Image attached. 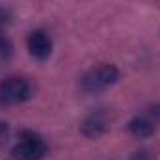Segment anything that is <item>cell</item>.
Masks as SVG:
<instances>
[{"instance_id": "6da1fadb", "label": "cell", "mask_w": 160, "mask_h": 160, "mask_svg": "<svg viewBox=\"0 0 160 160\" xmlns=\"http://www.w3.org/2000/svg\"><path fill=\"white\" fill-rule=\"evenodd\" d=\"M118 80H119V69L116 65L101 63L84 73V77L80 78V88L84 93H99L112 88Z\"/></svg>"}, {"instance_id": "7a4b0ae2", "label": "cell", "mask_w": 160, "mask_h": 160, "mask_svg": "<svg viewBox=\"0 0 160 160\" xmlns=\"http://www.w3.org/2000/svg\"><path fill=\"white\" fill-rule=\"evenodd\" d=\"M32 97V84L22 77H6L0 80V106L26 102Z\"/></svg>"}, {"instance_id": "3957f363", "label": "cell", "mask_w": 160, "mask_h": 160, "mask_svg": "<svg viewBox=\"0 0 160 160\" xmlns=\"http://www.w3.org/2000/svg\"><path fill=\"white\" fill-rule=\"evenodd\" d=\"M48 147L45 140L34 130H22L17 145L13 147V157L17 160H41L47 157Z\"/></svg>"}, {"instance_id": "277c9868", "label": "cell", "mask_w": 160, "mask_h": 160, "mask_svg": "<svg viewBox=\"0 0 160 160\" xmlns=\"http://www.w3.org/2000/svg\"><path fill=\"white\" fill-rule=\"evenodd\" d=\"M26 48L36 60H47L52 54V39L45 30H34L26 38Z\"/></svg>"}, {"instance_id": "5b68a950", "label": "cell", "mask_w": 160, "mask_h": 160, "mask_svg": "<svg viewBox=\"0 0 160 160\" xmlns=\"http://www.w3.org/2000/svg\"><path fill=\"white\" fill-rule=\"evenodd\" d=\"M108 123H110V118L104 110H95L91 112L89 116H86V119L82 121V134L88 136V138H99L106 132L108 128Z\"/></svg>"}, {"instance_id": "8992f818", "label": "cell", "mask_w": 160, "mask_h": 160, "mask_svg": "<svg viewBox=\"0 0 160 160\" xmlns=\"http://www.w3.org/2000/svg\"><path fill=\"white\" fill-rule=\"evenodd\" d=\"M155 130H157L155 121L147 116H136L128 121V132L134 138H149L155 134Z\"/></svg>"}, {"instance_id": "52a82bcc", "label": "cell", "mask_w": 160, "mask_h": 160, "mask_svg": "<svg viewBox=\"0 0 160 160\" xmlns=\"http://www.w3.org/2000/svg\"><path fill=\"white\" fill-rule=\"evenodd\" d=\"M13 54V45L8 36H4L0 32V60H9Z\"/></svg>"}, {"instance_id": "ba28073f", "label": "cell", "mask_w": 160, "mask_h": 160, "mask_svg": "<svg viewBox=\"0 0 160 160\" xmlns=\"http://www.w3.org/2000/svg\"><path fill=\"white\" fill-rule=\"evenodd\" d=\"M128 160H155V158H153V157H151L147 151H140V153L132 155V157H130Z\"/></svg>"}, {"instance_id": "9c48e42d", "label": "cell", "mask_w": 160, "mask_h": 160, "mask_svg": "<svg viewBox=\"0 0 160 160\" xmlns=\"http://www.w3.org/2000/svg\"><path fill=\"white\" fill-rule=\"evenodd\" d=\"M4 22H8V11L0 6V24H4Z\"/></svg>"}, {"instance_id": "30bf717a", "label": "cell", "mask_w": 160, "mask_h": 160, "mask_svg": "<svg viewBox=\"0 0 160 160\" xmlns=\"http://www.w3.org/2000/svg\"><path fill=\"white\" fill-rule=\"evenodd\" d=\"M155 114H157V116H158V118H160V104H158V106H157V108H155Z\"/></svg>"}]
</instances>
